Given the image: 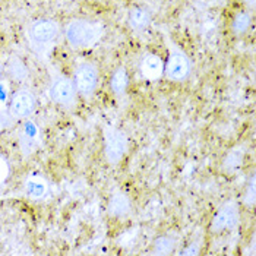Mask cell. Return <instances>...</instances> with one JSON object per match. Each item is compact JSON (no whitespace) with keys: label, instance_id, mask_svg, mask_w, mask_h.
Here are the masks:
<instances>
[{"label":"cell","instance_id":"6da1fadb","mask_svg":"<svg viewBox=\"0 0 256 256\" xmlns=\"http://www.w3.org/2000/svg\"><path fill=\"white\" fill-rule=\"evenodd\" d=\"M101 26L96 22L85 20H70L64 28V37L68 42L75 48L90 47L97 42L101 37Z\"/></svg>","mask_w":256,"mask_h":256},{"label":"cell","instance_id":"7a4b0ae2","mask_svg":"<svg viewBox=\"0 0 256 256\" xmlns=\"http://www.w3.org/2000/svg\"><path fill=\"white\" fill-rule=\"evenodd\" d=\"M59 36V25L53 20H34L28 28V38L34 48H42L50 46Z\"/></svg>","mask_w":256,"mask_h":256},{"label":"cell","instance_id":"3957f363","mask_svg":"<svg viewBox=\"0 0 256 256\" xmlns=\"http://www.w3.org/2000/svg\"><path fill=\"white\" fill-rule=\"evenodd\" d=\"M128 150L126 135L114 128H104V151L110 164H118Z\"/></svg>","mask_w":256,"mask_h":256},{"label":"cell","instance_id":"277c9868","mask_svg":"<svg viewBox=\"0 0 256 256\" xmlns=\"http://www.w3.org/2000/svg\"><path fill=\"white\" fill-rule=\"evenodd\" d=\"M50 97L63 107H74L76 101V86L75 82L64 76H58L50 84Z\"/></svg>","mask_w":256,"mask_h":256},{"label":"cell","instance_id":"5b68a950","mask_svg":"<svg viewBox=\"0 0 256 256\" xmlns=\"http://www.w3.org/2000/svg\"><path fill=\"white\" fill-rule=\"evenodd\" d=\"M190 69H192V64H190L189 58L182 50H178V47H172L170 56L164 69L167 78L172 80H178V82L184 80L190 75Z\"/></svg>","mask_w":256,"mask_h":256},{"label":"cell","instance_id":"8992f818","mask_svg":"<svg viewBox=\"0 0 256 256\" xmlns=\"http://www.w3.org/2000/svg\"><path fill=\"white\" fill-rule=\"evenodd\" d=\"M75 86L84 97H90L98 84V70L92 63H82L75 70Z\"/></svg>","mask_w":256,"mask_h":256},{"label":"cell","instance_id":"52a82bcc","mask_svg":"<svg viewBox=\"0 0 256 256\" xmlns=\"http://www.w3.org/2000/svg\"><path fill=\"white\" fill-rule=\"evenodd\" d=\"M36 106H37V101H36L34 94L26 88H20L12 97L9 112L15 118H30L34 113Z\"/></svg>","mask_w":256,"mask_h":256},{"label":"cell","instance_id":"ba28073f","mask_svg":"<svg viewBox=\"0 0 256 256\" xmlns=\"http://www.w3.org/2000/svg\"><path fill=\"white\" fill-rule=\"evenodd\" d=\"M238 222V210L234 202L224 204L214 217L212 221V232H226L234 228Z\"/></svg>","mask_w":256,"mask_h":256},{"label":"cell","instance_id":"9c48e42d","mask_svg":"<svg viewBox=\"0 0 256 256\" xmlns=\"http://www.w3.org/2000/svg\"><path fill=\"white\" fill-rule=\"evenodd\" d=\"M140 74L145 79L156 80L164 74V63L157 54H146L140 62Z\"/></svg>","mask_w":256,"mask_h":256},{"label":"cell","instance_id":"30bf717a","mask_svg":"<svg viewBox=\"0 0 256 256\" xmlns=\"http://www.w3.org/2000/svg\"><path fill=\"white\" fill-rule=\"evenodd\" d=\"M132 210V202H130V198L126 194L123 192H116L112 199H110V204H108V214L112 217H124L130 212Z\"/></svg>","mask_w":256,"mask_h":256},{"label":"cell","instance_id":"8fae6325","mask_svg":"<svg viewBox=\"0 0 256 256\" xmlns=\"http://www.w3.org/2000/svg\"><path fill=\"white\" fill-rule=\"evenodd\" d=\"M25 194L34 200H40L48 194V184L41 176H30L24 183Z\"/></svg>","mask_w":256,"mask_h":256},{"label":"cell","instance_id":"7c38bea8","mask_svg":"<svg viewBox=\"0 0 256 256\" xmlns=\"http://www.w3.org/2000/svg\"><path fill=\"white\" fill-rule=\"evenodd\" d=\"M129 24L134 30L144 31L151 24V14L144 8H134L129 14Z\"/></svg>","mask_w":256,"mask_h":256},{"label":"cell","instance_id":"4fadbf2b","mask_svg":"<svg viewBox=\"0 0 256 256\" xmlns=\"http://www.w3.org/2000/svg\"><path fill=\"white\" fill-rule=\"evenodd\" d=\"M128 82H129V78H128V74L123 68H118L114 70L113 76H112V90L114 94H123L126 86H128Z\"/></svg>","mask_w":256,"mask_h":256},{"label":"cell","instance_id":"5bb4252c","mask_svg":"<svg viewBox=\"0 0 256 256\" xmlns=\"http://www.w3.org/2000/svg\"><path fill=\"white\" fill-rule=\"evenodd\" d=\"M8 72H9V75L12 78L16 79V80H24V79L28 76V70H26L25 64L20 60L16 59V58H14V59L9 62Z\"/></svg>","mask_w":256,"mask_h":256},{"label":"cell","instance_id":"9a60e30c","mask_svg":"<svg viewBox=\"0 0 256 256\" xmlns=\"http://www.w3.org/2000/svg\"><path fill=\"white\" fill-rule=\"evenodd\" d=\"M174 248V238L168 236H162L157 238L156 242V250L154 254H158V255H168Z\"/></svg>","mask_w":256,"mask_h":256},{"label":"cell","instance_id":"2e32d148","mask_svg":"<svg viewBox=\"0 0 256 256\" xmlns=\"http://www.w3.org/2000/svg\"><path fill=\"white\" fill-rule=\"evenodd\" d=\"M249 24H250V18L248 14H238L234 18V22H233V30L237 34H243L248 31Z\"/></svg>","mask_w":256,"mask_h":256},{"label":"cell","instance_id":"e0dca14e","mask_svg":"<svg viewBox=\"0 0 256 256\" xmlns=\"http://www.w3.org/2000/svg\"><path fill=\"white\" fill-rule=\"evenodd\" d=\"M8 176H9V164L4 158L0 156V184L4 183Z\"/></svg>","mask_w":256,"mask_h":256}]
</instances>
